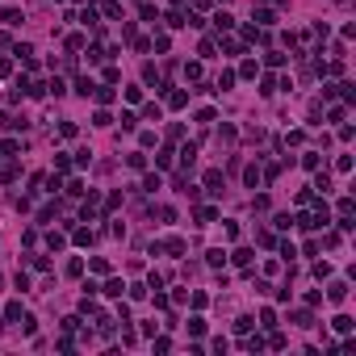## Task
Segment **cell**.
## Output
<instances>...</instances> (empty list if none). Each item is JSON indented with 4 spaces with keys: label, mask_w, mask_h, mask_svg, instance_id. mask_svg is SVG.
Wrapping results in <instances>:
<instances>
[{
    "label": "cell",
    "mask_w": 356,
    "mask_h": 356,
    "mask_svg": "<svg viewBox=\"0 0 356 356\" xmlns=\"http://www.w3.org/2000/svg\"><path fill=\"white\" fill-rule=\"evenodd\" d=\"M122 289H126V281H117V277H113V281H109V285H105V298H122Z\"/></svg>",
    "instance_id": "3"
},
{
    "label": "cell",
    "mask_w": 356,
    "mask_h": 356,
    "mask_svg": "<svg viewBox=\"0 0 356 356\" xmlns=\"http://www.w3.org/2000/svg\"><path fill=\"white\" fill-rule=\"evenodd\" d=\"M327 298H331V302H344V298H348V285L344 281H331V285H327Z\"/></svg>",
    "instance_id": "1"
},
{
    "label": "cell",
    "mask_w": 356,
    "mask_h": 356,
    "mask_svg": "<svg viewBox=\"0 0 356 356\" xmlns=\"http://www.w3.org/2000/svg\"><path fill=\"white\" fill-rule=\"evenodd\" d=\"M235 264H243V268H247V264H251V247H239V251H235Z\"/></svg>",
    "instance_id": "15"
},
{
    "label": "cell",
    "mask_w": 356,
    "mask_h": 356,
    "mask_svg": "<svg viewBox=\"0 0 356 356\" xmlns=\"http://www.w3.org/2000/svg\"><path fill=\"white\" fill-rule=\"evenodd\" d=\"M93 88H96V84L88 80V75H84V80H75V93H80V96H93Z\"/></svg>",
    "instance_id": "5"
},
{
    "label": "cell",
    "mask_w": 356,
    "mask_h": 356,
    "mask_svg": "<svg viewBox=\"0 0 356 356\" xmlns=\"http://www.w3.org/2000/svg\"><path fill=\"white\" fill-rule=\"evenodd\" d=\"M243 180H247V185H260V168H256V164H247V172H243Z\"/></svg>",
    "instance_id": "10"
},
{
    "label": "cell",
    "mask_w": 356,
    "mask_h": 356,
    "mask_svg": "<svg viewBox=\"0 0 356 356\" xmlns=\"http://www.w3.org/2000/svg\"><path fill=\"white\" fill-rule=\"evenodd\" d=\"M126 164H130V168H134V172H143V168H147V159H143V151H134V155H130V159H126Z\"/></svg>",
    "instance_id": "14"
},
{
    "label": "cell",
    "mask_w": 356,
    "mask_h": 356,
    "mask_svg": "<svg viewBox=\"0 0 356 356\" xmlns=\"http://www.w3.org/2000/svg\"><path fill=\"white\" fill-rule=\"evenodd\" d=\"M206 264H209V268H222V264H226V251H222V247L206 251Z\"/></svg>",
    "instance_id": "2"
},
{
    "label": "cell",
    "mask_w": 356,
    "mask_h": 356,
    "mask_svg": "<svg viewBox=\"0 0 356 356\" xmlns=\"http://www.w3.org/2000/svg\"><path fill=\"white\" fill-rule=\"evenodd\" d=\"M230 84H235V72H222V75H218V93H226Z\"/></svg>",
    "instance_id": "16"
},
{
    "label": "cell",
    "mask_w": 356,
    "mask_h": 356,
    "mask_svg": "<svg viewBox=\"0 0 356 356\" xmlns=\"http://www.w3.org/2000/svg\"><path fill=\"white\" fill-rule=\"evenodd\" d=\"M0 21H4V25H21V13L17 9H4V13H0Z\"/></svg>",
    "instance_id": "7"
},
{
    "label": "cell",
    "mask_w": 356,
    "mask_h": 356,
    "mask_svg": "<svg viewBox=\"0 0 356 356\" xmlns=\"http://www.w3.org/2000/svg\"><path fill=\"white\" fill-rule=\"evenodd\" d=\"M260 93H264V96H272V93H277V80H272V75H264V84H260Z\"/></svg>",
    "instance_id": "17"
},
{
    "label": "cell",
    "mask_w": 356,
    "mask_h": 356,
    "mask_svg": "<svg viewBox=\"0 0 356 356\" xmlns=\"http://www.w3.org/2000/svg\"><path fill=\"white\" fill-rule=\"evenodd\" d=\"M218 185H222V172H206V188L209 193H218Z\"/></svg>",
    "instance_id": "6"
},
{
    "label": "cell",
    "mask_w": 356,
    "mask_h": 356,
    "mask_svg": "<svg viewBox=\"0 0 356 356\" xmlns=\"http://www.w3.org/2000/svg\"><path fill=\"white\" fill-rule=\"evenodd\" d=\"M4 319H9V323H17V319H21V302H9V306H4Z\"/></svg>",
    "instance_id": "9"
},
{
    "label": "cell",
    "mask_w": 356,
    "mask_h": 356,
    "mask_svg": "<svg viewBox=\"0 0 356 356\" xmlns=\"http://www.w3.org/2000/svg\"><path fill=\"white\" fill-rule=\"evenodd\" d=\"M214 25H218V30H230V25H235V17H230V13H218V17H214Z\"/></svg>",
    "instance_id": "12"
},
{
    "label": "cell",
    "mask_w": 356,
    "mask_h": 356,
    "mask_svg": "<svg viewBox=\"0 0 356 356\" xmlns=\"http://www.w3.org/2000/svg\"><path fill=\"white\" fill-rule=\"evenodd\" d=\"M331 327H335V331H339V335H348V331H352V327H356V323H352V319H348V314H339V319H335V323H331Z\"/></svg>",
    "instance_id": "4"
},
{
    "label": "cell",
    "mask_w": 356,
    "mask_h": 356,
    "mask_svg": "<svg viewBox=\"0 0 356 356\" xmlns=\"http://www.w3.org/2000/svg\"><path fill=\"white\" fill-rule=\"evenodd\" d=\"M185 80H201V63H185Z\"/></svg>",
    "instance_id": "11"
},
{
    "label": "cell",
    "mask_w": 356,
    "mask_h": 356,
    "mask_svg": "<svg viewBox=\"0 0 356 356\" xmlns=\"http://www.w3.org/2000/svg\"><path fill=\"white\" fill-rule=\"evenodd\" d=\"M164 247H168V251H172V256H180V251H185V239H176V235H172V239H168V243H164Z\"/></svg>",
    "instance_id": "13"
},
{
    "label": "cell",
    "mask_w": 356,
    "mask_h": 356,
    "mask_svg": "<svg viewBox=\"0 0 356 356\" xmlns=\"http://www.w3.org/2000/svg\"><path fill=\"white\" fill-rule=\"evenodd\" d=\"M168 105H172V109H185L188 96H185V93H168Z\"/></svg>",
    "instance_id": "8"
}]
</instances>
